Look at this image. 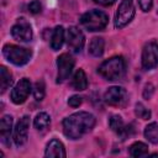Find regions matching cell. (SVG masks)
I'll list each match as a JSON object with an SVG mask.
<instances>
[{"label":"cell","mask_w":158,"mask_h":158,"mask_svg":"<svg viewBox=\"0 0 158 158\" xmlns=\"http://www.w3.org/2000/svg\"><path fill=\"white\" fill-rule=\"evenodd\" d=\"M95 125V117L86 112L79 111L69 115L63 120V132L70 139H78L89 132Z\"/></svg>","instance_id":"1"},{"label":"cell","mask_w":158,"mask_h":158,"mask_svg":"<svg viewBox=\"0 0 158 158\" xmlns=\"http://www.w3.org/2000/svg\"><path fill=\"white\" fill-rule=\"evenodd\" d=\"M12 131V117L10 115H4L0 121V137L5 146L10 144V135Z\"/></svg>","instance_id":"14"},{"label":"cell","mask_w":158,"mask_h":158,"mask_svg":"<svg viewBox=\"0 0 158 158\" xmlns=\"http://www.w3.org/2000/svg\"><path fill=\"white\" fill-rule=\"evenodd\" d=\"M11 83H12L11 73L4 65L0 67V91H1V94L6 91V89L11 85Z\"/></svg>","instance_id":"20"},{"label":"cell","mask_w":158,"mask_h":158,"mask_svg":"<svg viewBox=\"0 0 158 158\" xmlns=\"http://www.w3.org/2000/svg\"><path fill=\"white\" fill-rule=\"evenodd\" d=\"M30 93H31V83L27 78H23L11 90V101L16 105H20L26 101Z\"/></svg>","instance_id":"10"},{"label":"cell","mask_w":158,"mask_h":158,"mask_svg":"<svg viewBox=\"0 0 158 158\" xmlns=\"http://www.w3.org/2000/svg\"><path fill=\"white\" fill-rule=\"evenodd\" d=\"M135 16V6L132 0H122L115 14V27L122 28L128 25Z\"/></svg>","instance_id":"5"},{"label":"cell","mask_w":158,"mask_h":158,"mask_svg":"<svg viewBox=\"0 0 158 158\" xmlns=\"http://www.w3.org/2000/svg\"><path fill=\"white\" fill-rule=\"evenodd\" d=\"M135 114L137 117L142 118V120H148L151 117V111L142 104V102H137L135 106Z\"/></svg>","instance_id":"24"},{"label":"cell","mask_w":158,"mask_h":158,"mask_svg":"<svg viewBox=\"0 0 158 158\" xmlns=\"http://www.w3.org/2000/svg\"><path fill=\"white\" fill-rule=\"evenodd\" d=\"M127 91L122 86H111L104 94L105 102L111 106H123L127 102Z\"/></svg>","instance_id":"6"},{"label":"cell","mask_w":158,"mask_h":158,"mask_svg":"<svg viewBox=\"0 0 158 158\" xmlns=\"http://www.w3.org/2000/svg\"><path fill=\"white\" fill-rule=\"evenodd\" d=\"M72 86L75 90H85L88 88V78L84 73L83 69H78L75 72V74L73 75V80H72Z\"/></svg>","instance_id":"16"},{"label":"cell","mask_w":158,"mask_h":158,"mask_svg":"<svg viewBox=\"0 0 158 158\" xmlns=\"http://www.w3.org/2000/svg\"><path fill=\"white\" fill-rule=\"evenodd\" d=\"M49 123H51V117H49V115L46 114V112H40V114H37L36 117H35V121H33V125H35L36 130H38V131H44V130H47V127L49 126Z\"/></svg>","instance_id":"21"},{"label":"cell","mask_w":158,"mask_h":158,"mask_svg":"<svg viewBox=\"0 0 158 158\" xmlns=\"http://www.w3.org/2000/svg\"><path fill=\"white\" fill-rule=\"evenodd\" d=\"M67 43H68V47L73 52H77V53L80 52L85 43L84 33L75 26L69 27L67 30Z\"/></svg>","instance_id":"12"},{"label":"cell","mask_w":158,"mask_h":158,"mask_svg":"<svg viewBox=\"0 0 158 158\" xmlns=\"http://www.w3.org/2000/svg\"><path fill=\"white\" fill-rule=\"evenodd\" d=\"M11 36L19 42H28L32 40V28L26 19H17L11 27Z\"/></svg>","instance_id":"7"},{"label":"cell","mask_w":158,"mask_h":158,"mask_svg":"<svg viewBox=\"0 0 158 158\" xmlns=\"http://www.w3.org/2000/svg\"><path fill=\"white\" fill-rule=\"evenodd\" d=\"M125 59L121 56L111 57L110 59L102 62L98 69L99 74L106 80H117L125 74Z\"/></svg>","instance_id":"2"},{"label":"cell","mask_w":158,"mask_h":158,"mask_svg":"<svg viewBox=\"0 0 158 158\" xmlns=\"http://www.w3.org/2000/svg\"><path fill=\"white\" fill-rule=\"evenodd\" d=\"M57 67H58V74H57V81H64L69 78L73 67H74V59L70 54L63 53L57 58Z\"/></svg>","instance_id":"9"},{"label":"cell","mask_w":158,"mask_h":158,"mask_svg":"<svg viewBox=\"0 0 158 158\" xmlns=\"http://www.w3.org/2000/svg\"><path fill=\"white\" fill-rule=\"evenodd\" d=\"M105 42L101 37H94L89 44V53L94 57H100L104 53Z\"/></svg>","instance_id":"18"},{"label":"cell","mask_w":158,"mask_h":158,"mask_svg":"<svg viewBox=\"0 0 158 158\" xmlns=\"http://www.w3.org/2000/svg\"><path fill=\"white\" fill-rule=\"evenodd\" d=\"M96 4H99V5H102V6H110V5H112L116 0H94Z\"/></svg>","instance_id":"29"},{"label":"cell","mask_w":158,"mask_h":158,"mask_svg":"<svg viewBox=\"0 0 158 158\" xmlns=\"http://www.w3.org/2000/svg\"><path fill=\"white\" fill-rule=\"evenodd\" d=\"M41 9H42V5L38 0H33L28 4V10L31 14H38L41 11Z\"/></svg>","instance_id":"25"},{"label":"cell","mask_w":158,"mask_h":158,"mask_svg":"<svg viewBox=\"0 0 158 158\" xmlns=\"http://www.w3.org/2000/svg\"><path fill=\"white\" fill-rule=\"evenodd\" d=\"M153 91H154V86H153L151 83L146 84V86H144V90H143V98H144V99H149V98L152 96Z\"/></svg>","instance_id":"28"},{"label":"cell","mask_w":158,"mask_h":158,"mask_svg":"<svg viewBox=\"0 0 158 158\" xmlns=\"http://www.w3.org/2000/svg\"><path fill=\"white\" fill-rule=\"evenodd\" d=\"M109 126L121 139H126L127 137H130L135 132L133 126L132 125H125L121 116H118V115H112L110 117Z\"/></svg>","instance_id":"11"},{"label":"cell","mask_w":158,"mask_h":158,"mask_svg":"<svg viewBox=\"0 0 158 158\" xmlns=\"http://www.w3.org/2000/svg\"><path fill=\"white\" fill-rule=\"evenodd\" d=\"M44 94H46V86H44L43 80L36 81L35 88H33V96H35V99L37 101H41V100H43Z\"/></svg>","instance_id":"23"},{"label":"cell","mask_w":158,"mask_h":158,"mask_svg":"<svg viewBox=\"0 0 158 158\" xmlns=\"http://www.w3.org/2000/svg\"><path fill=\"white\" fill-rule=\"evenodd\" d=\"M109 22V17L104 11L100 10H90L81 15L80 23L88 31H101L106 27Z\"/></svg>","instance_id":"3"},{"label":"cell","mask_w":158,"mask_h":158,"mask_svg":"<svg viewBox=\"0 0 158 158\" xmlns=\"http://www.w3.org/2000/svg\"><path fill=\"white\" fill-rule=\"evenodd\" d=\"M64 42V28L62 26H57L53 30L51 38V47L53 51H58Z\"/></svg>","instance_id":"17"},{"label":"cell","mask_w":158,"mask_h":158,"mask_svg":"<svg viewBox=\"0 0 158 158\" xmlns=\"http://www.w3.org/2000/svg\"><path fill=\"white\" fill-rule=\"evenodd\" d=\"M144 137L153 144H158V123L151 122L144 128Z\"/></svg>","instance_id":"19"},{"label":"cell","mask_w":158,"mask_h":158,"mask_svg":"<svg viewBox=\"0 0 158 158\" xmlns=\"http://www.w3.org/2000/svg\"><path fill=\"white\" fill-rule=\"evenodd\" d=\"M138 4H139V7L147 12L152 9V5H153V0H138Z\"/></svg>","instance_id":"27"},{"label":"cell","mask_w":158,"mask_h":158,"mask_svg":"<svg viewBox=\"0 0 158 158\" xmlns=\"http://www.w3.org/2000/svg\"><path fill=\"white\" fill-rule=\"evenodd\" d=\"M80 104H81V98L79 95H73L68 99V105L72 107H78L80 106Z\"/></svg>","instance_id":"26"},{"label":"cell","mask_w":158,"mask_h":158,"mask_svg":"<svg viewBox=\"0 0 158 158\" xmlns=\"http://www.w3.org/2000/svg\"><path fill=\"white\" fill-rule=\"evenodd\" d=\"M28 127H30V117L27 115H25L19 120V122L16 123V127L14 130V142L17 147L23 146L27 142Z\"/></svg>","instance_id":"13"},{"label":"cell","mask_w":158,"mask_h":158,"mask_svg":"<svg viewBox=\"0 0 158 158\" xmlns=\"http://www.w3.org/2000/svg\"><path fill=\"white\" fill-rule=\"evenodd\" d=\"M46 157H57V158H64L65 157V149L64 146L60 141L58 139H52L48 142L46 151H44Z\"/></svg>","instance_id":"15"},{"label":"cell","mask_w":158,"mask_h":158,"mask_svg":"<svg viewBox=\"0 0 158 158\" xmlns=\"http://www.w3.org/2000/svg\"><path fill=\"white\" fill-rule=\"evenodd\" d=\"M2 53H4L5 58L15 65H23V64L28 63V60L31 59V56H32L31 49L23 48L20 46H15V44H5L2 47Z\"/></svg>","instance_id":"4"},{"label":"cell","mask_w":158,"mask_h":158,"mask_svg":"<svg viewBox=\"0 0 158 158\" xmlns=\"http://www.w3.org/2000/svg\"><path fill=\"white\" fill-rule=\"evenodd\" d=\"M130 154L132 157H144L148 154V146L143 142H135L130 147Z\"/></svg>","instance_id":"22"},{"label":"cell","mask_w":158,"mask_h":158,"mask_svg":"<svg viewBox=\"0 0 158 158\" xmlns=\"http://www.w3.org/2000/svg\"><path fill=\"white\" fill-rule=\"evenodd\" d=\"M158 65V44L149 42L142 51V67L144 69H153Z\"/></svg>","instance_id":"8"}]
</instances>
